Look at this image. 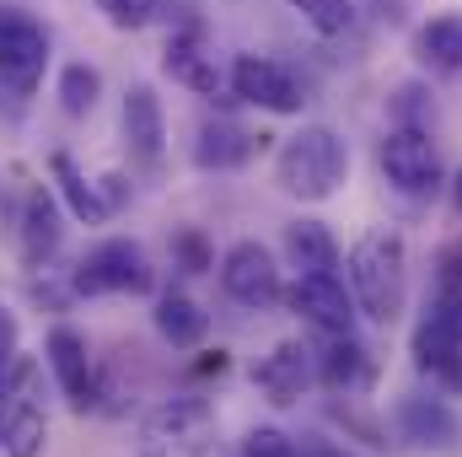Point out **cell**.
I'll return each instance as SVG.
<instances>
[{"instance_id": "obj_23", "label": "cell", "mask_w": 462, "mask_h": 457, "mask_svg": "<svg viewBox=\"0 0 462 457\" xmlns=\"http://www.w3.org/2000/svg\"><path fill=\"white\" fill-rule=\"evenodd\" d=\"M22 247H27V258H49V253L60 247V210H54L43 194L27 200V216H22Z\"/></svg>"}, {"instance_id": "obj_12", "label": "cell", "mask_w": 462, "mask_h": 457, "mask_svg": "<svg viewBox=\"0 0 462 457\" xmlns=\"http://www.w3.org/2000/svg\"><path fill=\"white\" fill-rule=\"evenodd\" d=\"M43 436H49V420H43L38 398L22 393V387H5V398H0V452L38 457L43 452Z\"/></svg>"}, {"instance_id": "obj_18", "label": "cell", "mask_w": 462, "mask_h": 457, "mask_svg": "<svg viewBox=\"0 0 462 457\" xmlns=\"http://www.w3.org/2000/svg\"><path fill=\"white\" fill-rule=\"evenodd\" d=\"M398 425H403V436L420 442V447H447V442H457V420L447 415V404H430V398L398 404Z\"/></svg>"}, {"instance_id": "obj_20", "label": "cell", "mask_w": 462, "mask_h": 457, "mask_svg": "<svg viewBox=\"0 0 462 457\" xmlns=\"http://www.w3.org/2000/svg\"><path fill=\"white\" fill-rule=\"evenodd\" d=\"M54 178H60V194H65L70 216H81V221H108L114 216L108 200H103V183H87L70 156H54Z\"/></svg>"}, {"instance_id": "obj_19", "label": "cell", "mask_w": 462, "mask_h": 457, "mask_svg": "<svg viewBox=\"0 0 462 457\" xmlns=\"http://www.w3.org/2000/svg\"><path fill=\"white\" fill-rule=\"evenodd\" d=\"M167 70H172V81H183V87L199 92V98H216V92H221V70H216V60H210L194 38H172V43H167Z\"/></svg>"}, {"instance_id": "obj_1", "label": "cell", "mask_w": 462, "mask_h": 457, "mask_svg": "<svg viewBox=\"0 0 462 457\" xmlns=\"http://www.w3.org/2000/svg\"><path fill=\"white\" fill-rule=\"evenodd\" d=\"M345 280L355 296V312H365L371 323H393L403 312L409 296V247L398 231H365L345 253Z\"/></svg>"}, {"instance_id": "obj_6", "label": "cell", "mask_w": 462, "mask_h": 457, "mask_svg": "<svg viewBox=\"0 0 462 457\" xmlns=\"http://www.w3.org/2000/svg\"><path fill=\"white\" fill-rule=\"evenodd\" d=\"M382 173L393 189L403 194H430L441 183V151L430 145V135L420 129H393L382 140Z\"/></svg>"}, {"instance_id": "obj_11", "label": "cell", "mask_w": 462, "mask_h": 457, "mask_svg": "<svg viewBox=\"0 0 462 457\" xmlns=\"http://www.w3.org/2000/svg\"><path fill=\"white\" fill-rule=\"evenodd\" d=\"M43 355H49V371H54V382H60V393L76 404V409H92V398H97V377H92V355H87V340L76 334V329H49V344H43Z\"/></svg>"}, {"instance_id": "obj_26", "label": "cell", "mask_w": 462, "mask_h": 457, "mask_svg": "<svg viewBox=\"0 0 462 457\" xmlns=\"http://www.w3.org/2000/svg\"><path fill=\"white\" fill-rule=\"evenodd\" d=\"M97 5H103V16H108L114 27H124V33L156 22V11H162V0H97Z\"/></svg>"}, {"instance_id": "obj_4", "label": "cell", "mask_w": 462, "mask_h": 457, "mask_svg": "<svg viewBox=\"0 0 462 457\" xmlns=\"http://www.w3.org/2000/svg\"><path fill=\"white\" fill-rule=\"evenodd\" d=\"M43 65H49V33L27 11L0 5V81L11 92H38Z\"/></svg>"}, {"instance_id": "obj_13", "label": "cell", "mask_w": 462, "mask_h": 457, "mask_svg": "<svg viewBox=\"0 0 462 457\" xmlns=\"http://www.w3.org/2000/svg\"><path fill=\"white\" fill-rule=\"evenodd\" d=\"M414 366L441 377V382H462V329L436 318L425 307V318L414 323Z\"/></svg>"}, {"instance_id": "obj_22", "label": "cell", "mask_w": 462, "mask_h": 457, "mask_svg": "<svg viewBox=\"0 0 462 457\" xmlns=\"http://www.w3.org/2000/svg\"><path fill=\"white\" fill-rule=\"evenodd\" d=\"M194 156H199V167H236V162L253 156V135H242V129H231V124H210V129L199 135Z\"/></svg>"}, {"instance_id": "obj_15", "label": "cell", "mask_w": 462, "mask_h": 457, "mask_svg": "<svg viewBox=\"0 0 462 457\" xmlns=\"http://www.w3.org/2000/svg\"><path fill=\"white\" fill-rule=\"evenodd\" d=\"M318 382L339 387V393H355L371 382V350L355 340V334H328V344L318 350Z\"/></svg>"}, {"instance_id": "obj_2", "label": "cell", "mask_w": 462, "mask_h": 457, "mask_svg": "<svg viewBox=\"0 0 462 457\" xmlns=\"http://www.w3.org/2000/svg\"><path fill=\"white\" fill-rule=\"evenodd\" d=\"M349 178V145L328 129V124H307L296 129L280 156H274V183L301 200V205H323L339 194V183Z\"/></svg>"}, {"instance_id": "obj_5", "label": "cell", "mask_w": 462, "mask_h": 457, "mask_svg": "<svg viewBox=\"0 0 462 457\" xmlns=\"http://www.w3.org/2000/svg\"><path fill=\"white\" fill-rule=\"evenodd\" d=\"M76 291H81V296L151 291V264H145V253H140L134 242L108 237V242H97V247L81 258V269H76Z\"/></svg>"}, {"instance_id": "obj_10", "label": "cell", "mask_w": 462, "mask_h": 457, "mask_svg": "<svg viewBox=\"0 0 462 457\" xmlns=\"http://www.w3.org/2000/svg\"><path fill=\"white\" fill-rule=\"evenodd\" d=\"M312 382H318V355L301 340H280L258 366H253V387H258L269 404H296Z\"/></svg>"}, {"instance_id": "obj_27", "label": "cell", "mask_w": 462, "mask_h": 457, "mask_svg": "<svg viewBox=\"0 0 462 457\" xmlns=\"http://www.w3.org/2000/svg\"><path fill=\"white\" fill-rule=\"evenodd\" d=\"M236 457H301L291 447V436L285 431H274V425H258V431H247L242 436V452Z\"/></svg>"}, {"instance_id": "obj_24", "label": "cell", "mask_w": 462, "mask_h": 457, "mask_svg": "<svg viewBox=\"0 0 462 457\" xmlns=\"http://www.w3.org/2000/svg\"><path fill=\"white\" fill-rule=\"evenodd\" d=\"M97 92H103V76L92 65H65L60 70V108L70 118H87L97 108Z\"/></svg>"}, {"instance_id": "obj_17", "label": "cell", "mask_w": 462, "mask_h": 457, "mask_svg": "<svg viewBox=\"0 0 462 457\" xmlns=\"http://www.w3.org/2000/svg\"><path fill=\"white\" fill-rule=\"evenodd\" d=\"M156 334L172 344V350H194V344L210 334V318H205V307H199V302H189V296L167 291V296L156 302Z\"/></svg>"}, {"instance_id": "obj_16", "label": "cell", "mask_w": 462, "mask_h": 457, "mask_svg": "<svg viewBox=\"0 0 462 457\" xmlns=\"http://www.w3.org/2000/svg\"><path fill=\"white\" fill-rule=\"evenodd\" d=\"M285 258L296 275H334L339 269V242L323 221H291L285 227Z\"/></svg>"}, {"instance_id": "obj_31", "label": "cell", "mask_w": 462, "mask_h": 457, "mask_svg": "<svg viewBox=\"0 0 462 457\" xmlns=\"http://www.w3.org/2000/svg\"><path fill=\"white\" fill-rule=\"evenodd\" d=\"M328 457H345V452H328Z\"/></svg>"}, {"instance_id": "obj_21", "label": "cell", "mask_w": 462, "mask_h": 457, "mask_svg": "<svg viewBox=\"0 0 462 457\" xmlns=\"http://www.w3.org/2000/svg\"><path fill=\"white\" fill-rule=\"evenodd\" d=\"M420 49H425L430 65L462 70V11H447V16L425 22V27H420Z\"/></svg>"}, {"instance_id": "obj_28", "label": "cell", "mask_w": 462, "mask_h": 457, "mask_svg": "<svg viewBox=\"0 0 462 457\" xmlns=\"http://www.w3.org/2000/svg\"><path fill=\"white\" fill-rule=\"evenodd\" d=\"M172 247H178V264H183L189 275H205V269H210V253H205V237H199V231H183Z\"/></svg>"}, {"instance_id": "obj_8", "label": "cell", "mask_w": 462, "mask_h": 457, "mask_svg": "<svg viewBox=\"0 0 462 457\" xmlns=\"http://www.w3.org/2000/svg\"><path fill=\"white\" fill-rule=\"evenodd\" d=\"M231 92L253 108H269V114H296L301 108V87L296 76L280 65V60H263V54H242L231 65Z\"/></svg>"}, {"instance_id": "obj_25", "label": "cell", "mask_w": 462, "mask_h": 457, "mask_svg": "<svg viewBox=\"0 0 462 457\" xmlns=\"http://www.w3.org/2000/svg\"><path fill=\"white\" fill-rule=\"evenodd\" d=\"M323 38H339V33H349L355 27V0H291Z\"/></svg>"}, {"instance_id": "obj_9", "label": "cell", "mask_w": 462, "mask_h": 457, "mask_svg": "<svg viewBox=\"0 0 462 457\" xmlns=\"http://www.w3.org/2000/svg\"><path fill=\"white\" fill-rule=\"evenodd\" d=\"M291 312H301L323 334H355V296L339 275H296Z\"/></svg>"}, {"instance_id": "obj_30", "label": "cell", "mask_w": 462, "mask_h": 457, "mask_svg": "<svg viewBox=\"0 0 462 457\" xmlns=\"http://www.w3.org/2000/svg\"><path fill=\"white\" fill-rule=\"evenodd\" d=\"M452 200H457V210H462V178H457V194H452Z\"/></svg>"}, {"instance_id": "obj_3", "label": "cell", "mask_w": 462, "mask_h": 457, "mask_svg": "<svg viewBox=\"0 0 462 457\" xmlns=\"http://www.w3.org/2000/svg\"><path fill=\"white\" fill-rule=\"evenodd\" d=\"M140 457H210L216 452V409L205 398H162L134 425Z\"/></svg>"}, {"instance_id": "obj_14", "label": "cell", "mask_w": 462, "mask_h": 457, "mask_svg": "<svg viewBox=\"0 0 462 457\" xmlns=\"http://www.w3.org/2000/svg\"><path fill=\"white\" fill-rule=\"evenodd\" d=\"M124 140L140 162H156L162 145H167V114H162V98L140 81L124 92Z\"/></svg>"}, {"instance_id": "obj_29", "label": "cell", "mask_w": 462, "mask_h": 457, "mask_svg": "<svg viewBox=\"0 0 462 457\" xmlns=\"http://www.w3.org/2000/svg\"><path fill=\"white\" fill-rule=\"evenodd\" d=\"M11 344H16V323L5 318V307H0V360L11 355Z\"/></svg>"}, {"instance_id": "obj_7", "label": "cell", "mask_w": 462, "mask_h": 457, "mask_svg": "<svg viewBox=\"0 0 462 457\" xmlns=\"http://www.w3.org/2000/svg\"><path fill=\"white\" fill-rule=\"evenodd\" d=\"M221 285L242 307H269L280 296V264L263 242H231L221 258Z\"/></svg>"}]
</instances>
